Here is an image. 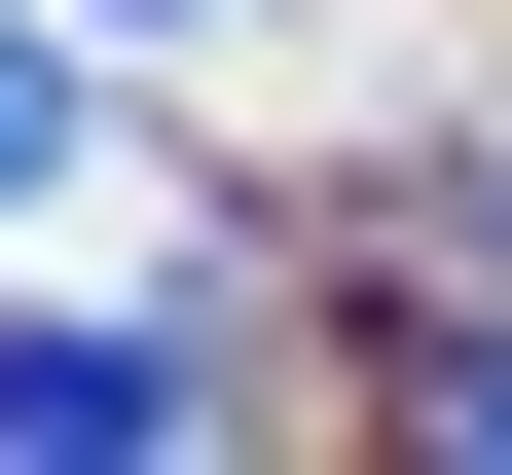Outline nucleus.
I'll return each instance as SVG.
<instances>
[{"label": "nucleus", "instance_id": "nucleus-1", "mask_svg": "<svg viewBox=\"0 0 512 475\" xmlns=\"http://www.w3.org/2000/svg\"><path fill=\"white\" fill-rule=\"evenodd\" d=\"M220 329H183V293H37V329H0V439H37V475H147V439H220Z\"/></svg>", "mask_w": 512, "mask_h": 475}, {"label": "nucleus", "instance_id": "nucleus-2", "mask_svg": "<svg viewBox=\"0 0 512 475\" xmlns=\"http://www.w3.org/2000/svg\"><path fill=\"white\" fill-rule=\"evenodd\" d=\"M0 183H74V74H37V37H0Z\"/></svg>", "mask_w": 512, "mask_h": 475}]
</instances>
